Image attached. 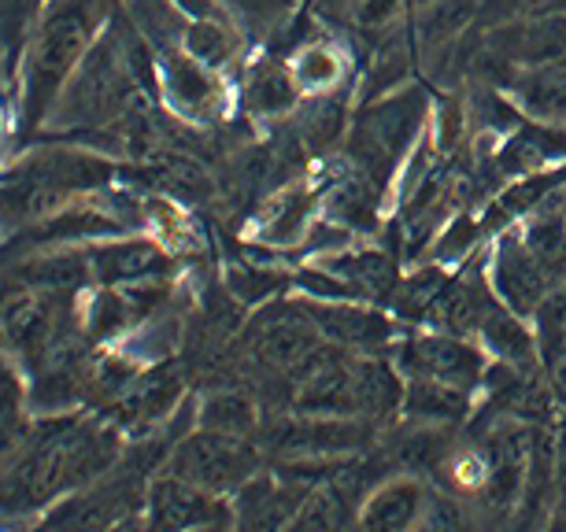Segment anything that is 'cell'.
Wrapping results in <instances>:
<instances>
[{
  "label": "cell",
  "instance_id": "cell-1",
  "mask_svg": "<svg viewBox=\"0 0 566 532\" xmlns=\"http://www.w3.org/2000/svg\"><path fill=\"white\" fill-rule=\"evenodd\" d=\"M108 30V0H45L23 41L19 63V123L23 134L41 130L56 104Z\"/></svg>",
  "mask_w": 566,
  "mask_h": 532
},
{
  "label": "cell",
  "instance_id": "cell-2",
  "mask_svg": "<svg viewBox=\"0 0 566 532\" xmlns=\"http://www.w3.org/2000/svg\"><path fill=\"white\" fill-rule=\"evenodd\" d=\"M115 433L78 418H52L38 433L34 448L0 485L8 507H49L60 496L78 492L93 477L112 470Z\"/></svg>",
  "mask_w": 566,
  "mask_h": 532
},
{
  "label": "cell",
  "instance_id": "cell-3",
  "mask_svg": "<svg viewBox=\"0 0 566 532\" xmlns=\"http://www.w3.org/2000/svg\"><path fill=\"white\" fill-rule=\"evenodd\" d=\"M115 167L82 148H41L0 170V222L30 230L52 219L71 200L108 182Z\"/></svg>",
  "mask_w": 566,
  "mask_h": 532
},
{
  "label": "cell",
  "instance_id": "cell-4",
  "mask_svg": "<svg viewBox=\"0 0 566 532\" xmlns=\"http://www.w3.org/2000/svg\"><path fill=\"white\" fill-rule=\"evenodd\" d=\"M71 326H82V315H74V292L34 289L19 281L0 289V351L23 363L30 374L67 351Z\"/></svg>",
  "mask_w": 566,
  "mask_h": 532
},
{
  "label": "cell",
  "instance_id": "cell-5",
  "mask_svg": "<svg viewBox=\"0 0 566 532\" xmlns=\"http://www.w3.org/2000/svg\"><path fill=\"white\" fill-rule=\"evenodd\" d=\"M126 45L112 30H104L101 41L93 45L90 56L82 60V67L74 71L63 97L52 111L49 123H67V126H97L108 119H119L126 104L134 100V74Z\"/></svg>",
  "mask_w": 566,
  "mask_h": 532
},
{
  "label": "cell",
  "instance_id": "cell-6",
  "mask_svg": "<svg viewBox=\"0 0 566 532\" xmlns=\"http://www.w3.org/2000/svg\"><path fill=\"white\" fill-rule=\"evenodd\" d=\"M422 119H426L422 89L392 93V97L370 104L356 119L348 137V156L374 189H381V182L397 170Z\"/></svg>",
  "mask_w": 566,
  "mask_h": 532
},
{
  "label": "cell",
  "instance_id": "cell-7",
  "mask_svg": "<svg viewBox=\"0 0 566 532\" xmlns=\"http://www.w3.org/2000/svg\"><path fill=\"white\" fill-rule=\"evenodd\" d=\"M167 470L216 496H233L244 481L260 474V444H252L249 436H230L197 425V433L181 436L170 448Z\"/></svg>",
  "mask_w": 566,
  "mask_h": 532
},
{
  "label": "cell",
  "instance_id": "cell-8",
  "mask_svg": "<svg viewBox=\"0 0 566 532\" xmlns=\"http://www.w3.org/2000/svg\"><path fill=\"white\" fill-rule=\"evenodd\" d=\"M266 451L285 459H337V455L363 451L378 440V425L367 418H337V414H285L271 425H260Z\"/></svg>",
  "mask_w": 566,
  "mask_h": 532
},
{
  "label": "cell",
  "instance_id": "cell-9",
  "mask_svg": "<svg viewBox=\"0 0 566 532\" xmlns=\"http://www.w3.org/2000/svg\"><path fill=\"white\" fill-rule=\"evenodd\" d=\"M244 348L255 363L274 374H296L323 348V333L304 304H274L255 315L244 333Z\"/></svg>",
  "mask_w": 566,
  "mask_h": 532
},
{
  "label": "cell",
  "instance_id": "cell-10",
  "mask_svg": "<svg viewBox=\"0 0 566 532\" xmlns=\"http://www.w3.org/2000/svg\"><path fill=\"white\" fill-rule=\"evenodd\" d=\"M142 525L148 529H227L238 525L233 518V503L227 496H216L208 488H200L186 477L164 470L153 477L145 488V518Z\"/></svg>",
  "mask_w": 566,
  "mask_h": 532
},
{
  "label": "cell",
  "instance_id": "cell-11",
  "mask_svg": "<svg viewBox=\"0 0 566 532\" xmlns=\"http://www.w3.org/2000/svg\"><path fill=\"white\" fill-rule=\"evenodd\" d=\"M156 85L164 89L167 108L186 123H216L227 111V85L219 71L178 45L156 52Z\"/></svg>",
  "mask_w": 566,
  "mask_h": 532
},
{
  "label": "cell",
  "instance_id": "cell-12",
  "mask_svg": "<svg viewBox=\"0 0 566 532\" xmlns=\"http://www.w3.org/2000/svg\"><path fill=\"white\" fill-rule=\"evenodd\" d=\"M392 363L408 381H441V385H455L467 392H474L485 377V355L459 333L408 337L397 348Z\"/></svg>",
  "mask_w": 566,
  "mask_h": 532
},
{
  "label": "cell",
  "instance_id": "cell-13",
  "mask_svg": "<svg viewBox=\"0 0 566 532\" xmlns=\"http://www.w3.org/2000/svg\"><path fill=\"white\" fill-rule=\"evenodd\" d=\"M90 274L97 285H145L164 281L175 270V259L159 248L156 241L145 237H108L82 244Z\"/></svg>",
  "mask_w": 566,
  "mask_h": 532
},
{
  "label": "cell",
  "instance_id": "cell-14",
  "mask_svg": "<svg viewBox=\"0 0 566 532\" xmlns=\"http://www.w3.org/2000/svg\"><path fill=\"white\" fill-rule=\"evenodd\" d=\"M489 281H493L496 300L515 311L518 318L537 315L541 304L548 300V292L555 289V281L544 274V266L533 259V252L526 248V241L518 233H507L500 241V248L489 266Z\"/></svg>",
  "mask_w": 566,
  "mask_h": 532
},
{
  "label": "cell",
  "instance_id": "cell-15",
  "mask_svg": "<svg viewBox=\"0 0 566 532\" xmlns=\"http://www.w3.org/2000/svg\"><path fill=\"white\" fill-rule=\"evenodd\" d=\"M426 503H430V492L419 477L400 474L381 481L378 488H370L359 503L356 525L363 529H381V532H400V529H422V514Z\"/></svg>",
  "mask_w": 566,
  "mask_h": 532
},
{
  "label": "cell",
  "instance_id": "cell-16",
  "mask_svg": "<svg viewBox=\"0 0 566 532\" xmlns=\"http://www.w3.org/2000/svg\"><path fill=\"white\" fill-rule=\"evenodd\" d=\"M181 389H186V385H181V374H178V370H170V366L137 374L134 385L112 403L115 422H119L123 429H130V433H148L153 425L170 418V411H175L178 400H181Z\"/></svg>",
  "mask_w": 566,
  "mask_h": 532
},
{
  "label": "cell",
  "instance_id": "cell-17",
  "mask_svg": "<svg viewBox=\"0 0 566 532\" xmlns=\"http://www.w3.org/2000/svg\"><path fill=\"white\" fill-rule=\"evenodd\" d=\"M301 85L293 78L290 60H277V56H260L244 67L241 78V100L249 115L255 119H285V115L296 111L301 104Z\"/></svg>",
  "mask_w": 566,
  "mask_h": 532
},
{
  "label": "cell",
  "instance_id": "cell-18",
  "mask_svg": "<svg viewBox=\"0 0 566 532\" xmlns=\"http://www.w3.org/2000/svg\"><path fill=\"white\" fill-rule=\"evenodd\" d=\"M304 307L312 311L318 333H323L329 344L348 348V351H378L381 344H389L392 337V322L386 315L370 311V307H356V304H312L304 300Z\"/></svg>",
  "mask_w": 566,
  "mask_h": 532
},
{
  "label": "cell",
  "instance_id": "cell-19",
  "mask_svg": "<svg viewBox=\"0 0 566 532\" xmlns=\"http://www.w3.org/2000/svg\"><path fill=\"white\" fill-rule=\"evenodd\" d=\"M507 89L518 108L537 123L566 126V56L515 74Z\"/></svg>",
  "mask_w": 566,
  "mask_h": 532
},
{
  "label": "cell",
  "instance_id": "cell-20",
  "mask_svg": "<svg viewBox=\"0 0 566 532\" xmlns=\"http://www.w3.org/2000/svg\"><path fill=\"white\" fill-rule=\"evenodd\" d=\"M482 15V0H430L419 15H415V45L422 56H437V52L452 49L455 41L478 23Z\"/></svg>",
  "mask_w": 566,
  "mask_h": 532
},
{
  "label": "cell",
  "instance_id": "cell-21",
  "mask_svg": "<svg viewBox=\"0 0 566 532\" xmlns=\"http://www.w3.org/2000/svg\"><path fill=\"white\" fill-rule=\"evenodd\" d=\"M12 281L34 285V289H52V292H82L85 281H93L90 259L85 248H45L30 255L27 263H15Z\"/></svg>",
  "mask_w": 566,
  "mask_h": 532
},
{
  "label": "cell",
  "instance_id": "cell-22",
  "mask_svg": "<svg viewBox=\"0 0 566 532\" xmlns=\"http://www.w3.org/2000/svg\"><path fill=\"white\" fill-rule=\"evenodd\" d=\"M566 159V126L537 123L518 130L500 152V170L504 174H533L541 167L563 163Z\"/></svg>",
  "mask_w": 566,
  "mask_h": 532
},
{
  "label": "cell",
  "instance_id": "cell-23",
  "mask_svg": "<svg viewBox=\"0 0 566 532\" xmlns=\"http://www.w3.org/2000/svg\"><path fill=\"white\" fill-rule=\"evenodd\" d=\"M467 411H470L467 389L441 385V381H408V392H403V414H408V422L455 425L467 418Z\"/></svg>",
  "mask_w": 566,
  "mask_h": 532
},
{
  "label": "cell",
  "instance_id": "cell-24",
  "mask_svg": "<svg viewBox=\"0 0 566 532\" xmlns=\"http://www.w3.org/2000/svg\"><path fill=\"white\" fill-rule=\"evenodd\" d=\"M197 425L255 440V436H260V425H263V414H260V407H255L252 396H244V392H238V389H219V392H208V396L200 400Z\"/></svg>",
  "mask_w": 566,
  "mask_h": 532
},
{
  "label": "cell",
  "instance_id": "cell-25",
  "mask_svg": "<svg viewBox=\"0 0 566 532\" xmlns=\"http://www.w3.org/2000/svg\"><path fill=\"white\" fill-rule=\"evenodd\" d=\"M478 333L485 337V344L496 351L504 366H518V370H533V355H537V344L526 333L522 318L515 311H507L504 304H496L493 311L485 315V322Z\"/></svg>",
  "mask_w": 566,
  "mask_h": 532
},
{
  "label": "cell",
  "instance_id": "cell-26",
  "mask_svg": "<svg viewBox=\"0 0 566 532\" xmlns=\"http://www.w3.org/2000/svg\"><path fill=\"white\" fill-rule=\"evenodd\" d=\"M290 67L301 93H312V97L334 93L345 82V56L334 45H326V41H307L304 49H296Z\"/></svg>",
  "mask_w": 566,
  "mask_h": 532
},
{
  "label": "cell",
  "instance_id": "cell-27",
  "mask_svg": "<svg viewBox=\"0 0 566 532\" xmlns=\"http://www.w3.org/2000/svg\"><path fill=\"white\" fill-rule=\"evenodd\" d=\"M178 49H186L193 60L208 63L211 71H222L238 56V26L216 23V19H186Z\"/></svg>",
  "mask_w": 566,
  "mask_h": 532
},
{
  "label": "cell",
  "instance_id": "cell-28",
  "mask_svg": "<svg viewBox=\"0 0 566 532\" xmlns=\"http://www.w3.org/2000/svg\"><path fill=\"white\" fill-rule=\"evenodd\" d=\"M345 115H348V104L340 93H318V97L301 108V137L307 148H329L345 134Z\"/></svg>",
  "mask_w": 566,
  "mask_h": 532
},
{
  "label": "cell",
  "instance_id": "cell-29",
  "mask_svg": "<svg viewBox=\"0 0 566 532\" xmlns=\"http://www.w3.org/2000/svg\"><path fill=\"white\" fill-rule=\"evenodd\" d=\"M522 241L533 252V259L544 266V274L559 285L566 278V222L559 215H541L526 226Z\"/></svg>",
  "mask_w": 566,
  "mask_h": 532
},
{
  "label": "cell",
  "instance_id": "cell-30",
  "mask_svg": "<svg viewBox=\"0 0 566 532\" xmlns=\"http://www.w3.org/2000/svg\"><path fill=\"white\" fill-rule=\"evenodd\" d=\"M340 281H352L359 292H370V296H386L392 289V263L386 255H352L340 266H329Z\"/></svg>",
  "mask_w": 566,
  "mask_h": 532
},
{
  "label": "cell",
  "instance_id": "cell-31",
  "mask_svg": "<svg viewBox=\"0 0 566 532\" xmlns=\"http://www.w3.org/2000/svg\"><path fill=\"white\" fill-rule=\"evenodd\" d=\"M219 4L238 30H260V34L274 30L290 12V0H219Z\"/></svg>",
  "mask_w": 566,
  "mask_h": 532
},
{
  "label": "cell",
  "instance_id": "cell-32",
  "mask_svg": "<svg viewBox=\"0 0 566 532\" xmlns=\"http://www.w3.org/2000/svg\"><path fill=\"white\" fill-rule=\"evenodd\" d=\"M537 337H541V355H555L566 348V278L548 292V300L537 311Z\"/></svg>",
  "mask_w": 566,
  "mask_h": 532
},
{
  "label": "cell",
  "instance_id": "cell-33",
  "mask_svg": "<svg viewBox=\"0 0 566 532\" xmlns=\"http://www.w3.org/2000/svg\"><path fill=\"white\" fill-rule=\"evenodd\" d=\"M285 278H277L271 270H255V266H238V270L230 274V289L233 296H241V300H263V296H274V289L282 285Z\"/></svg>",
  "mask_w": 566,
  "mask_h": 532
},
{
  "label": "cell",
  "instance_id": "cell-34",
  "mask_svg": "<svg viewBox=\"0 0 566 532\" xmlns=\"http://www.w3.org/2000/svg\"><path fill=\"white\" fill-rule=\"evenodd\" d=\"M548 363H552V396H555V403H559V407L566 411V348L555 351Z\"/></svg>",
  "mask_w": 566,
  "mask_h": 532
},
{
  "label": "cell",
  "instance_id": "cell-35",
  "mask_svg": "<svg viewBox=\"0 0 566 532\" xmlns=\"http://www.w3.org/2000/svg\"><path fill=\"white\" fill-rule=\"evenodd\" d=\"M8 134H12V111H8V100H4V93H0V156H4Z\"/></svg>",
  "mask_w": 566,
  "mask_h": 532
},
{
  "label": "cell",
  "instance_id": "cell-36",
  "mask_svg": "<svg viewBox=\"0 0 566 532\" xmlns=\"http://www.w3.org/2000/svg\"><path fill=\"white\" fill-rule=\"evenodd\" d=\"M315 8H318L323 15H337V12H340V0H315Z\"/></svg>",
  "mask_w": 566,
  "mask_h": 532
},
{
  "label": "cell",
  "instance_id": "cell-37",
  "mask_svg": "<svg viewBox=\"0 0 566 532\" xmlns=\"http://www.w3.org/2000/svg\"><path fill=\"white\" fill-rule=\"evenodd\" d=\"M41 4H45V0H34V8H41Z\"/></svg>",
  "mask_w": 566,
  "mask_h": 532
}]
</instances>
